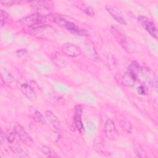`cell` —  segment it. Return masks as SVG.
<instances>
[{
	"label": "cell",
	"mask_w": 158,
	"mask_h": 158,
	"mask_svg": "<svg viewBox=\"0 0 158 158\" xmlns=\"http://www.w3.org/2000/svg\"><path fill=\"white\" fill-rule=\"evenodd\" d=\"M52 20L60 27L66 28L73 33L77 34L78 35H85V34H86V31L80 29L74 22L70 20H67L58 14H53L52 15Z\"/></svg>",
	"instance_id": "1"
},
{
	"label": "cell",
	"mask_w": 158,
	"mask_h": 158,
	"mask_svg": "<svg viewBox=\"0 0 158 158\" xmlns=\"http://www.w3.org/2000/svg\"><path fill=\"white\" fill-rule=\"evenodd\" d=\"M46 15L38 13H35L23 17L21 20V22L25 25L30 27L36 28L38 27L41 26V25L44 23L46 22Z\"/></svg>",
	"instance_id": "2"
},
{
	"label": "cell",
	"mask_w": 158,
	"mask_h": 158,
	"mask_svg": "<svg viewBox=\"0 0 158 158\" xmlns=\"http://www.w3.org/2000/svg\"><path fill=\"white\" fill-rule=\"evenodd\" d=\"M110 30L114 36L118 43H119L123 47V48L128 51L130 49L132 45L130 44L128 38L122 31V28L117 26H112Z\"/></svg>",
	"instance_id": "3"
},
{
	"label": "cell",
	"mask_w": 158,
	"mask_h": 158,
	"mask_svg": "<svg viewBox=\"0 0 158 158\" xmlns=\"http://www.w3.org/2000/svg\"><path fill=\"white\" fill-rule=\"evenodd\" d=\"M138 20L147 32H148L153 38H157V28L152 20L147 17L140 15L138 17Z\"/></svg>",
	"instance_id": "4"
},
{
	"label": "cell",
	"mask_w": 158,
	"mask_h": 158,
	"mask_svg": "<svg viewBox=\"0 0 158 158\" xmlns=\"http://www.w3.org/2000/svg\"><path fill=\"white\" fill-rule=\"evenodd\" d=\"M106 9L117 22L121 24H127V22L123 15V14L118 7L115 6L107 5L106 6Z\"/></svg>",
	"instance_id": "5"
},
{
	"label": "cell",
	"mask_w": 158,
	"mask_h": 158,
	"mask_svg": "<svg viewBox=\"0 0 158 158\" xmlns=\"http://www.w3.org/2000/svg\"><path fill=\"white\" fill-rule=\"evenodd\" d=\"M14 130L20 139L23 143L28 146H31L33 144V139L27 133V132L20 125H15L14 127Z\"/></svg>",
	"instance_id": "6"
},
{
	"label": "cell",
	"mask_w": 158,
	"mask_h": 158,
	"mask_svg": "<svg viewBox=\"0 0 158 158\" xmlns=\"http://www.w3.org/2000/svg\"><path fill=\"white\" fill-rule=\"evenodd\" d=\"M31 6L36 13L45 15L49 13L51 9V5L48 1H33L31 2Z\"/></svg>",
	"instance_id": "7"
},
{
	"label": "cell",
	"mask_w": 158,
	"mask_h": 158,
	"mask_svg": "<svg viewBox=\"0 0 158 158\" xmlns=\"http://www.w3.org/2000/svg\"><path fill=\"white\" fill-rule=\"evenodd\" d=\"M62 51L65 54L72 57H76L81 54L80 48L78 46L70 43L64 44L62 46Z\"/></svg>",
	"instance_id": "8"
},
{
	"label": "cell",
	"mask_w": 158,
	"mask_h": 158,
	"mask_svg": "<svg viewBox=\"0 0 158 158\" xmlns=\"http://www.w3.org/2000/svg\"><path fill=\"white\" fill-rule=\"evenodd\" d=\"M104 132L106 136L110 139H115L117 138L118 134L115 128L114 122L111 119L109 118L106 121Z\"/></svg>",
	"instance_id": "9"
},
{
	"label": "cell",
	"mask_w": 158,
	"mask_h": 158,
	"mask_svg": "<svg viewBox=\"0 0 158 158\" xmlns=\"http://www.w3.org/2000/svg\"><path fill=\"white\" fill-rule=\"evenodd\" d=\"M20 90L23 94L30 101H35L36 99V96L35 91L30 84L24 83L20 85Z\"/></svg>",
	"instance_id": "10"
},
{
	"label": "cell",
	"mask_w": 158,
	"mask_h": 158,
	"mask_svg": "<svg viewBox=\"0 0 158 158\" xmlns=\"http://www.w3.org/2000/svg\"><path fill=\"white\" fill-rule=\"evenodd\" d=\"M138 75L128 70L122 77V81L124 86L127 87H132L135 85Z\"/></svg>",
	"instance_id": "11"
},
{
	"label": "cell",
	"mask_w": 158,
	"mask_h": 158,
	"mask_svg": "<svg viewBox=\"0 0 158 158\" xmlns=\"http://www.w3.org/2000/svg\"><path fill=\"white\" fill-rule=\"evenodd\" d=\"M74 125L75 127L81 132L83 130V125L81 122V107L80 106H77L75 107V111L73 116Z\"/></svg>",
	"instance_id": "12"
},
{
	"label": "cell",
	"mask_w": 158,
	"mask_h": 158,
	"mask_svg": "<svg viewBox=\"0 0 158 158\" xmlns=\"http://www.w3.org/2000/svg\"><path fill=\"white\" fill-rule=\"evenodd\" d=\"M45 115L48 120L52 127L55 129H59L60 127V121L57 116L51 110H46Z\"/></svg>",
	"instance_id": "13"
},
{
	"label": "cell",
	"mask_w": 158,
	"mask_h": 158,
	"mask_svg": "<svg viewBox=\"0 0 158 158\" xmlns=\"http://www.w3.org/2000/svg\"><path fill=\"white\" fill-rule=\"evenodd\" d=\"M94 149L100 154H104V146L103 143L99 137H96L94 141Z\"/></svg>",
	"instance_id": "14"
},
{
	"label": "cell",
	"mask_w": 158,
	"mask_h": 158,
	"mask_svg": "<svg viewBox=\"0 0 158 158\" xmlns=\"http://www.w3.org/2000/svg\"><path fill=\"white\" fill-rule=\"evenodd\" d=\"M106 64L110 70H114L117 65L116 60L111 54H108L106 57Z\"/></svg>",
	"instance_id": "15"
},
{
	"label": "cell",
	"mask_w": 158,
	"mask_h": 158,
	"mask_svg": "<svg viewBox=\"0 0 158 158\" xmlns=\"http://www.w3.org/2000/svg\"><path fill=\"white\" fill-rule=\"evenodd\" d=\"M1 78L2 80L7 85L11 84L15 81L14 77L10 73L6 71H4L1 73Z\"/></svg>",
	"instance_id": "16"
},
{
	"label": "cell",
	"mask_w": 158,
	"mask_h": 158,
	"mask_svg": "<svg viewBox=\"0 0 158 158\" xmlns=\"http://www.w3.org/2000/svg\"><path fill=\"white\" fill-rule=\"evenodd\" d=\"M31 118L36 122L43 123L44 122V118L42 114L38 110H34L31 114Z\"/></svg>",
	"instance_id": "17"
},
{
	"label": "cell",
	"mask_w": 158,
	"mask_h": 158,
	"mask_svg": "<svg viewBox=\"0 0 158 158\" xmlns=\"http://www.w3.org/2000/svg\"><path fill=\"white\" fill-rule=\"evenodd\" d=\"M11 149L12 150L13 152L17 155L20 157H28V155L25 153V152L19 146H13Z\"/></svg>",
	"instance_id": "18"
},
{
	"label": "cell",
	"mask_w": 158,
	"mask_h": 158,
	"mask_svg": "<svg viewBox=\"0 0 158 158\" xmlns=\"http://www.w3.org/2000/svg\"><path fill=\"white\" fill-rule=\"evenodd\" d=\"M41 151L43 154L46 155L48 157H54L57 156L56 155V154L52 151V149H51V148H49V146H43L42 148Z\"/></svg>",
	"instance_id": "19"
},
{
	"label": "cell",
	"mask_w": 158,
	"mask_h": 158,
	"mask_svg": "<svg viewBox=\"0 0 158 158\" xmlns=\"http://www.w3.org/2000/svg\"><path fill=\"white\" fill-rule=\"evenodd\" d=\"M134 151H135V154L139 157H144L147 156L144 150L138 144H135Z\"/></svg>",
	"instance_id": "20"
},
{
	"label": "cell",
	"mask_w": 158,
	"mask_h": 158,
	"mask_svg": "<svg viewBox=\"0 0 158 158\" xmlns=\"http://www.w3.org/2000/svg\"><path fill=\"white\" fill-rule=\"evenodd\" d=\"M10 17L9 14L4 11V10H1V26L2 27L9 20Z\"/></svg>",
	"instance_id": "21"
},
{
	"label": "cell",
	"mask_w": 158,
	"mask_h": 158,
	"mask_svg": "<svg viewBox=\"0 0 158 158\" xmlns=\"http://www.w3.org/2000/svg\"><path fill=\"white\" fill-rule=\"evenodd\" d=\"M139 68H140V67H139V64H138L136 62L134 61V62H132L130 64V65H129V67H128V70H129V71L131 72L132 73H133L136 74V75H138V72H139Z\"/></svg>",
	"instance_id": "22"
},
{
	"label": "cell",
	"mask_w": 158,
	"mask_h": 158,
	"mask_svg": "<svg viewBox=\"0 0 158 158\" xmlns=\"http://www.w3.org/2000/svg\"><path fill=\"white\" fill-rule=\"evenodd\" d=\"M120 125L122 127V128L127 133H130L131 131V125L130 123L127 120H122L120 122Z\"/></svg>",
	"instance_id": "23"
},
{
	"label": "cell",
	"mask_w": 158,
	"mask_h": 158,
	"mask_svg": "<svg viewBox=\"0 0 158 158\" xmlns=\"http://www.w3.org/2000/svg\"><path fill=\"white\" fill-rule=\"evenodd\" d=\"M84 12L85 13L89 16H93L94 14V11L93 8L91 6H86L85 9H84Z\"/></svg>",
	"instance_id": "24"
},
{
	"label": "cell",
	"mask_w": 158,
	"mask_h": 158,
	"mask_svg": "<svg viewBox=\"0 0 158 158\" xmlns=\"http://www.w3.org/2000/svg\"><path fill=\"white\" fill-rule=\"evenodd\" d=\"M16 53L19 57H24L27 56V51L26 50V49H19L18 51H17Z\"/></svg>",
	"instance_id": "25"
},
{
	"label": "cell",
	"mask_w": 158,
	"mask_h": 158,
	"mask_svg": "<svg viewBox=\"0 0 158 158\" xmlns=\"http://www.w3.org/2000/svg\"><path fill=\"white\" fill-rule=\"evenodd\" d=\"M0 135H1V138H0V140H1V143L2 144L3 143H6V142H8V140H7V136L6 135V134L3 132V131L2 130H1V133H0Z\"/></svg>",
	"instance_id": "26"
},
{
	"label": "cell",
	"mask_w": 158,
	"mask_h": 158,
	"mask_svg": "<svg viewBox=\"0 0 158 158\" xmlns=\"http://www.w3.org/2000/svg\"><path fill=\"white\" fill-rule=\"evenodd\" d=\"M17 134L15 131L11 133L10 134V135L9 136H7V140H8V142L10 143H12L14 142V141L15 140V136H16Z\"/></svg>",
	"instance_id": "27"
},
{
	"label": "cell",
	"mask_w": 158,
	"mask_h": 158,
	"mask_svg": "<svg viewBox=\"0 0 158 158\" xmlns=\"http://www.w3.org/2000/svg\"><path fill=\"white\" fill-rule=\"evenodd\" d=\"M15 2L14 1H1L0 3L4 6H12L13 5Z\"/></svg>",
	"instance_id": "28"
},
{
	"label": "cell",
	"mask_w": 158,
	"mask_h": 158,
	"mask_svg": "<svg viewBox=\"0 0 158 158\" xmlns=\"http://www.w3.org/2000/svg\"><path fill=\"white\" fill-rule=\"evenodd\" d=\"M138 93L140 94H145V91H144V88L143 86H139L138 88Z\"/></svg>",
	"instance_id": "29"
}]
</instances>
